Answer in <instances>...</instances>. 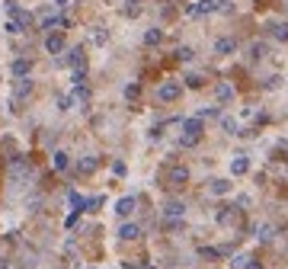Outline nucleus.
Listing matches in <instances>:
<instances>
[{"label": "nucleus", "instance_id": "nucleus-22", "mask_svg": "<svg viewBox=\"0 0 288 269\" xmlns=\"http://www.w3.org/2000/svg\"><path fill=\"white\" fill-rule=\"evenodd\" d=\"M29 90H32V80H29V77H23V80L16 84V96H26Z\"/></svg>", "mask_w": 288, "mask_h": 269}, {"label": "nucleus", "instance_id": "nucleus-18", "mask_svg": "<svg viewBox=\"0 0 288 269\" xmlns=\"http://www.w3.org/2000/svg\"><path fill=\"white\" fill-rule=\"evenodd\" d=\"M96 167H99L96 157H80V163H77V170H80V173H93Z\"/></svg>", "mask_w": 288, "mask_h": 269}, {"label": "nucleus", "instance_id": "nucleus-37", "mask_svg": "<svg viewBox=\"0 0 288 269\" xmlns=\"http://www.w3.org/2000/svg\"><path fill=\"white\" fill-rule=\"evenodd\" d=\"M7 266H10V263H7V260H0V269H7Z\"/></svg>", "mask_w": 288, "mask_h": 269}, {"label": "nucleus", "instance_id": "nucleus-20", "mask_svg": "<svg viewBox=\"0 0 288 269\" xmlns=\"http://www.w3.org/2000/svg\"><path fill=\"white\" fill-rule=\"evenodd\" d=\"M160 38H163V32H160V29H147V32H144V45H160Z\"/></svg>", "mask_w": 288, "mask_h": 269}, {"label": "nucleus", "instance_id": "nucleus-16", "mask_svg": "<svg viewBox=\"0 0 288 269\" xmlns=\"http://www.w3.org/2000/svg\"><path fill=\"white\" fill-rule=\"evenodd\" d=\"M218 100L221 103H231V100H234V87L221 80V84H218Z\"/></svg>", "mask_w": 288, "mask_h": 269}, {"label": "nucleus", "instance_id": "nucleus-29", "mask_svg": "<svg viewBox=\"0 0 288 269\" xmlns=\"http://www.w3.org/2000/svg\"><path fill=\"white\" fill-rule=\"evenodd\" d=\"M259 237H263V240H272L275 234H272V228H269V224H263V228H259Z\"/></svg>", "mask_w": 288, "mask_h": 269}, {"label": "nucleus", "instance_id": "nucleus-1", "mask_svg": "<svg viewBox=\"0 0 288 269\" xmlns=\"http://www.w3.org/2000/svg\"><path fill=\"white\" fill-rule=\"evenodd\" d=\"M202 131H205L202 119H186V122H182V135H180V147H192L202 138Z\"/></svg>", "mask_w": 288, "mask_h": 269}, {"label": "nucleus", "instance_id": "nucleus-24", "mask_svg": "<svg viewBox=\"0 0 288 269\" xmlns=\"http://www.w3.org/2000/svg\"><path fill=\"white\" fill-rule=\"evenodd\" d=\"M263 54H266V45H263V42H256V45H250V58H253V61H259Z\"/></svg>", "mask_w": 288, "mask_h": 269}, {"label": "nucleus", "instance_id": "nucleus-2", "mask_svg": "<svg viewBox=\"0 0 288 269\" xmlns=\"http://www.w3.org/2000/svg\"><path fill=\"white\" fill-rule=\"evenodd\" d=\"M180 93H182V87L176 84V80H170V84H160V90H157V100H163V103H173V100H180Z\"/></svg>", "mask_w": 288, "mask_h": 269}, {"label": "nucleus", "instance_id": "nucleus-25", "mask_svg": "<svg viewBox=\"0 0 288 269\" xmlns=\"http://www.w3.org/2000/svg\"><path fill=\"white\" fill-rule=\"evenodd\" d=\"M269 32H272L275 38H282V42L288 38V26H282V23H279V26H269Z\"/></svg>", "mask_w": 288, "mask_h": 269}, {"label": "nucleus", "instance_id": "nucleus-21", "mask_svg": "<svg viewBox=\"0 0 288 269\" xmlns=\"http://www.w3.org/2000/svg\"><path fill=\"white\" fill-rule=\"evenodd\" d=\"M221 128L228 131V135H240V131H237V122H234V119H228V115H221Z\"/></svg>", "mask_w": 288, "mask_h": 269}, {"label": "nucleus", "instance_id": "nucleus-14", "mask_svg": "<svg viewBox=\"0 0 288 269\" xmlns=\"http://www.w3.org/2000/svg\"><path fill=\"white\" fill-rule=\"evenodd\" d=\"M32 71V61H26V58H19V61H13V74L19 77V80H23L26 74H29Z\"/></svg>", "mask_w": 288, "mask_h": 269}, {"label": "nucleus", "instance_id": "nucleus-36", "mask_svg": "<svg viewBox=\"0 0 288 269\" xmlns=\"http://www.w3.org/2000/svg\"><path fill=\"white\" fill-rule=\"evenodd\" d=\"M54 3H58V7H68V0H54Z\"/></svg>", "mask_w": 288, "mask_h": 269}, {"label": "nucleus", "instance_id": "nucleus-9", "mask_svg": "<svg viewBox=\"0 0 288 269\" xmlns=\"http://www.w3.org/2000/svg\"><path fill=\"white\" fill-rule=\"evenodd\" d=\"M45 52H48V54L64 52V36H58V32H54V36H48V38H45Z\"/></svg>", "mask_w": 288, "mask_h": 269}, {"label": "nucleus", "instance_id": "nucleus-23", "mask_svg": "<svg viewBox=\"0 0 288 269\" xmlns=\"http://www.w3.org/2000/svg\"><path fill=\"white\" fill-rule=\"evenodd\" d=\"M202 84H205V77H202V74H186V87H196V90H198Z\"/></svg>", "mask_w": 288, "mask_h": 269}, {"label": "nucleus", "instance_id": "nucleus-5", "mask_svg": "<svg viewBox=\"0 0 288 269\" xmlns=\"http://www.w3.org/2000/svg\"><path fill=\"white\" fill-rule=\"evenodd\" d=\"M186 183H189V170H186V167H170V186L182 189Z\"/></svg>", "mask_w": 288, "mask_h": 269}, {"label": "nucleus", "instance_id": "nucleus-6", "mask_svg": "<svg viewBox=\"0 0 288 269\" xmlns=\"http://www.w3.org/2000/svg\"><path fill=\"white\" fill-rule=\"evenodd\" d=\"M163 215H167V218H182V215H186V205H182L180 199H170L167 205H163Z\"/></svg>", "mask_w": 288, "mask_h": 269}, {"label": "nucleus", "instance_id": "nucleus-30", "mask_svg": "<svg viewBox=\"0 0 288 269\" xmlns=\"http://www.w3.org/2000/svg\"><path fill=\"white\" fill-rule=\"evenodd\" d=\"M176 58H180V61H189L192 52H189V48H176Z\"/></svg>", "mask_w": 288, "mask_h": 269}, {"label": "nucleus", "instance_id": "nucleus-26", "mask_svg": "<svg viewBox=\"0 0 288 269\" xmlns=\"http://www.w3.org/2000/svg\"><path fill=\"white\" fill-rule=\"evenodd\" d=\"M138 93H141V87H138V84H128V87H125V100H138Z\"/></svg>", "mask_w": 288, "mask_h": 269}, {"label": "nucleus", "instance_id": "nucleus-19", "mask_svg": "<svg viewBox=\"0 0 288 269\" xmlns=\"http://www.w3.org/2000/svg\"><path fill=\"white\" fill-rule=\"evenodd\" d=\"M198 256H205V260H221V247H198Z\"/></svg>", "mask_w": 288, "mask_h": 269}, {"label": "nucleus", "instance_id": "nucleus-8", "mask_svg": "<svg viewBox=\"0 0 288 269\" xmlns=\"http://www.w3.org/2000/svg\"><path fill=\"white\" fill-rule=\"evenodd\" d=\"M119 237H122V240H138V237H141V228H138V224H131V221H125V224L119 228Z\"/></svg>", "mask_w": 288, "mask_h": 269}, {"label": "nucleus", "instance_id": "nucleus-10", "mask_svg": "<svg viewBox=\"0 0 288 269\" xmlns=\"http://www.w3.org/2000/svg\"><path fill=\"white\" fill-rule=\"evenodd\" d=\"M84 61H87V54H84V48H71V54H68V64L74 71H84Z\"/></svg>", "mask_w": 288, "mask_h": 269}, {"label": "nucleus", "instance_id": "nucleus-7", "mask_svg": "<svg viewBox=\"0 0 288 269\" xmlns=\"http://www.w3.org/2000/svg\"><path fill=\"white\" fill-rule=\"evenodd\" d=\"M247 170H250V157H243V154H237L234 161H231V173H234V177H243Z\"/></svg>", "mask_w": 288, "mask_h": 269}, {"label": "nucleus", "instance_id": "nucleus-34", "mask_svg": "<svg viewBox=\"0 0 288 269\" xmlns=\"http://www.w3.org/2000/svg\"><path fill=\"white\" fill-rule=\"evenodd\" d=\"M77 218H80V212H71V215H68V221H64V224H68V228H74V224H77Z\"/></svg>", "mask_w": 288, "mask_h": 269}, {"label": "nucleus", "instance_id": "nucleus-17", "mask_svg": "<svg viewBox=\"0 0 288 269\" xmlns=\"http://www.w3.org/2000/svg\"><path fill=\"white\" fill-rule=\"evenodd\" d=\"M52 157H54V161H52V163H54V170H68V167H71V157H68L64 151H54Z\"/></svg>", "mask_w": 288, "mask_h": 269}, {"label": "nucleus", "instance_id": "nucleus-32", "mask_svg": "<svg viewBox=\"0 0 288 269\" xmlns=\"http://www.w3.org/2000/svg\"><path fill=\"white\" fill-rule=\"evenodd\" d=\"M58 106H61V109H71V106H74V96H61Z\"/></svg>", "mask_w": 288, "mask_h": 269}, {"label": "nucleus", "instance_id": "nucleus-38", "mask_svg": "<svg viewBox=\"0 0 288 269\" xmlns=\"http://www.w3.org/2000/svg\"><path fill=\"white\" fill-rule=\"evenodd\" d=\"M90 269H96V266H90Z\"/></svg>", "mask_w": 288, "mask_h": 269}, {"label": "nucleus", "instance_id": "nucleus-35", "mask_svg": "<svg viewBox=\"0 0 288 269\" xmlns=\"http://www.w3.org/2000/svg\"><path fill=\"white\" fill-rule=\"evenodd\" d=\"M243 269H263V266H259V260H247V266H243Z\"/></svg>", "mask_w": 288, "mask_h": 269}, {"label": "nucleus", "instance_id": "nucleus-3", "mask_svg": "<svg viewBox=\"0 0 288 269\" xmlns=\"http://www.w3.org/2000/svg\"><path fill=\"white\" fill-rule=\"evenodd\" d=\"M212 10H218L215 0H196V3L186 7V13H189V16H205V13H212Z\"/></svg>", "mask_w": 288, "mask_h": 269}, {"label": "nucleus", "instance_id": "nucleus-12", "mask_svg": "<svg viewBox=\"0 0 288 269\" xmlns=\"http://www.w3.org/2000/svg\"><path fill=\"white\" fill-rule=\"evenodd\" d=\"M234 48H237L234 38H218V42H215V52H218V54H231Z\"/></svg>", "mask_w": 288, "mask_h": 269}, {"label": "nucleus", "instance_id": "nucleus-27", "mask_svg": "<svg viewBox=\"0 0 288 269\" xmlns=\"http://www.w3.org/2000/svg\"><path fill=\"white\" fill-rule=\"evenodd\" d=\"M99 205H103V196H93V199H87V212H96Z\"/></svg>", "mask_w": 288, "mask_h": 269}, {"label": "nucleus", "instance_id": "nucleus-4", "mask_svg": "<svg viewBox=\"0 0 288 269\" xmlns=\"http://www.w3.org/2000/svg\"><path fill=\"white\" fill-rule=\"evenodd\" d=\"M135 208H138V199H135V196H125V199L115 202V215H119V218H128Z\"/></svg>", "mask_w": 288, "mask_h": 269}, {"label": "nucleus", "instance_id": "nucleus-11", "mask_svg": "<svg viewBox=\"0 0 288 269\" xmlns=\"http://www.w3.org/2000/svg\"><path fill=\"white\" fill-rule=\"evenodd\" d=\"M208 189H212L215 196H228L234 186H231V179H212V186H208Z\"/></svg>", "mask_w": 288, "mask_h": 269}, {"label": "nucleus", "instance_id": "nucleus-33", "mask_svg": "<svg viewBox=\"0 0 288 269\" xmlns=\"http://www.w3.org/2000/svg\"><path fill=\"white\" fill-rule=\"evenodd\" d=\"M125 13H128V16H135V13H138V0H128V7H125Z\"/></svg>", "mask_w": 288, "mask_h": 269}, {"label": "nucleus", "instance_id": "nucleus-28", "mask_svg": "<svg viewBox=\"0 0 288 269\" xmlns=\"http://www.w3.org/2000/svg\"><path fill=\"white\" fill-rule=\"evenodd\" d=\"M125 170H128V167H125V161H115L112 163V173H115V177H125Z\"/></svg>", "mask_w": 288, "mask_h": 269}, {"label": "nucleus", "instance_id": "nucleus-15", "mask_svg": "<svg viewBox=\"0 0 288 269\" xmlns=\"http://www.w3.org/2000/svg\"><path fill=\"white\" fill-rule=\"evenodd\" d=\"M54 26H68V19H64V16H54V13H48L45 19H42V29H54Z\"/></svg>", "mask_w": 288, "mask_h": 269}, {"label": "nucleus", "instance_id": "nucleus-31", "mask_svg": "<svg viewBox=\"0 0 288 269\" xmlns=\"http://www.w3.org/2000/svg\"><path fill=\"white\" fill-rule=\"evenodd\" d=\"M93 42H96V45H103V42H106V29H96V32H93Z\"/></svg>", "mask_w": 288, "mask_h": 269}, {"label": "nucleus", "instance_id": "nucleus-13", "mask_svg": "<svg viewBox=\"0 0 288 269\" xmlns=\"http://www.w3.org/2000/svg\"><path fill=\"white\" fill-rule=\"evenodd\" d=\"M68 199H71V205H74V212H87V199H84V196H80L77 189H71V192H68Z\"/></svg>", "mask_w": 288, "mask_h": 269}]
</instances>
